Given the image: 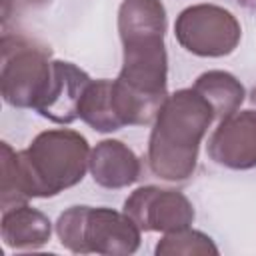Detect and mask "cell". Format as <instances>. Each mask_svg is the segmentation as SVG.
I'll use <instances>...</instances> for the list:
<instances>
[{"mask_svg":"<svg viewBox=\"0 0 256 256\" xmlns=\"http://www.w3.org/2000/svg\"><path fill=\"white\" fill-rule=\"evenodd\" d=\"M88 140L70 128L40 132L28 148L0 146V206L28 204L30 198H50L84 180L90 162Z\"/></svg>","mask_w":256,"mask_h":256,"instance_id":"obj_1","label":"cell"},{"mask_svg":"<svg viewBox=\"0 0 256 256\" xmlns=\"http://www.w3.org/2000/svg\"><path fill=\"white\" fill-rule=\"evenodd\" d=\"M216 114L210 102L194 88H180L162 102L148 138V166L166 182H184L194 176L200 144Z\"/></svg>","mask_w":256,"mask_h":256,"instance_id":"obj_2","label":"cell"},{"mask_svg":"<svg viewBox=\"0 0 256 256\" xmlns=\"http://www.w3.org/2000/svg\"><path fill=\"white\" fill-rule=\"evenodd\" d=\"M118 34L122 42L118 80L134 92L162 104L168 96L164 4L160 0H122L118 8Z\"/></svg>","mask_w":256,"mask_h":256,"instance_id":"obj_3","label":"cell"},{"mask_svg":"<svg viewBox=\"0 0 256 256\" xmlns=\"http://www.w3.org/2000/svg\"><path fill=\"white\" fill-rule=\"evenodd\" d=\"M60 244L74 254L126 256L140 248L142 230L122 210L106 206H70L56 220Z\"/></svg>","mask_w":256,"mask_h":256,"instance_id":"obj_4","label":"cell"},{"mask_svg":"<svg viewBox=\"0 0 256 256\" xmlns=\"http://www.w3.org/2000/svg\"><path fill=\"white\" fill-rule=\"evenodd\" d=\"M50 48L18 34L2 36L0 90L14 108H36L48 90L52 76Z\"/></svg>","mask_w":256,"mask_h":256,"instance_id":"obj_5","label":"cell"},{"mask_svg":"<svg viewBox=\"0 0 256 256\" xmlns=\"http://www.w3.org/2000/svg\"><path fill=\"white\" fill-rule=\"evenodd\" d=\"M174 34L186 52L202 58H222L238 48L242 28L236 16L226 8L194 4L178 14Z\"/></svg>","mask_w":256,"mask_h":256,"instance_id":"obj_6","label":"cell"},{"mask_svg":"<svg viewBox=\"0 0 256 256\" xmlns=\"http://www.w3.org/2000/svg\"><path fill=\"white\" fill-rule=\"evenodd\" d=\"M124 212L142 232H174L192 226L194 206L178 190L140 186L124 200Z\"/></svg>","mask_w":256,"mask_h":256,"instance_id":"obj_7","label":"cell"},{"mask_svg":"<svg viewBox=\"0 0 256 256\" xmlns=\"http://www.w3.org/2000/svg\"><path fill=\"white\" fill-rule=\"evenodd\" d=\"M206 152L230 170L256 168V110H236L222 118L208 138Z\"/></svg>","mask_w":256,"mask_h":256,"instance_id":"obj_8","label":"cell"},{"mask_svg":"<svg viewBox=\"0 0 256 256\" xmlns=\"http://www.w3.org/2000/svg\"><path fill=\"white\" fill-rule=\"evenodd\" d=\"M92 78L72 62L54 60L46 94L34 108L42 118L54 124H72L78 116V104Z\"/></svg>","mask_w":256,"mask_h":256,"instance_id":"obj_9","label":"cell"},{"mask_svg":"<svg viewBox=\"0 0 256 256\" xmlns=\"http://www.w3.org/2000/svg\"><path fill=\"white\" fill-rule=\"evenodd\" d=\"M88 170L98 186L108 190H120L140 178L142 164L132 148H128L120 140L110 138L98 142L90 150Z\"/></svg>","mask_w":256,"mask_h":256,"instance_id":"obj_10","label":"cell"},{"mask_svg":"<svg viewBox=\"0 0 256 256\" xmlns=\"http://www.w3.org/2000/svg\"><path fill=\"white\" fill-rule=\"evenodd\" d=\"M2 240L12 250H36L52 236L48 216L28 204L2 210Z\"/></svg>","mask_w":256,"mask_h":256,"instance_id":"obj_11","label":"cell"},{"mask_svg":"<svg viewBox=\"0 0 256 256\" xmlns=\"http://www.w3.org/2000/svg\"><path fill=\"white\" fill-rule=\"evenodd\" d=\"M192 88L198 90L210 102V106L214 108L216 120H222L234 114L246 96L242 82L234 74L224 70H208L200 74Z\"/></svg>","mask_w":256,"mask_h":256,"instance_id":"obj_12","label":"cell"},{"mask_svg":"<svg viewBox=\"0 0 256 256\" xmlns=\"http://www.w3.org/2000/svg\"><path fill=\"white\" fill-rule=\"evenodd\" d=\"M78 116L96 132H116L124 128L114 108L112 80L100 78L88 84L78 104Z\"/></svg>","mask_w":256,"mask_h":256,"instance_id":"obj_13","label":"cell"},{"mask_svg":"<svg viewBox=\"0 0 256 256\" xmlns=\"http://www.w3.org/2000/svg\"><path fill=\"white\" fill-rule=\"evenodd\" d=\"M154 252L158 256H216L218 246L208 234L188 226L182 230L166 232L158 240Z\"/></svg>","mask_w":256,"mask_h":256,"instance_id":"obj_14","label":"cell"},{"mask_svg":"<svg viewBox=\"0 0 256 256\" xmlns=\"http://www.w3.org/2000/svg\"><path fill=\"white\" fill-rule=\"evenodd\" d=\"M234 4H238L240 8H244V10H248V12H252L254 16H256V0H232Z\"/></svg>","mask_w":256,"mask_h":256,"instance_id":"obj_15","label":"cell"},{"mask_svg":"<svg viewBox=\"0 0 256 256\" xmlns=\"http://www.w3.org/2000/svg\"><path fill=\"white\" fill-rule=\"evenodd\" d=\"M28 4H34V6H40V4H46V2H50V0H26Z\"/></svg>","mask_w":256,"mask_h":256,"instance_id":"obj_16","label":"cell"},{"mask_svg":"<svg viewBox=\"0 0 256 256\" xmlns=\"http://www.w3.org/2000/svg\"><path fill=\"white\" fill-rule=\"evenodd\" d=\"M250 102L256 106V86H254V88H252V92H250Z\"/></svg>","mask_w":256,"mask_h":256,"instance_id":"obj_17","label":"cell"}]
</instances>
